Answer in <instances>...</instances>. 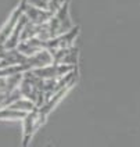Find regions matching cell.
<instances>
[{"label": "cell", "instance_id": "obj_1", "mask_svg": "<svg viewBox=\"0 0 140 147\" xmlns=\"http://www.w3.org/2000/svg\"><path fill=\"white\" fill-rule=\"evenodd\" d=\"M46 25H47V29H49L51 39L61 36L68 31H71L74 28V22L71 20V14H69V3H67L65 6H63L57 13H54Z\"/></svg>", "mask_w": 140, "mask_h": 147}, {"label": "cell", "instance_id": "obj_2", "mask_svg": "<svg viewBox=\"0 0 140 147\" xmlns=\"http://www.w3.org/2000/svg\"><path fill=\"white\" fill-rule=\"evenodd\" d=\"M44 121H46V118L39 113L38 108L32 113L26 114V117L22 119V146L26 147L29 144L33 135L39 129V126L44 123Z\"/></svg>", "mask_w": 140, "mask_h": 147}, {"label": "cell", "instance_id": "obj_3", "mask_svg": "<svg viewBox=\"0 0 140 147\" xmlns=\"http://www.w3.org/2000/svg\"><path fill=\"white\" fill-rule=\"evenodd\" d=\"M24 4H25V0H20V4L13 10V13L10 14L7 21L1 25V28H0V46L6 45V42L8 40L10 35L13 33L14 28H15L17 22L20 21L21 17L24 16Z\"/></svg>", "mask_w": 140, "mask_h": 147}, {"label": "cell", "instance_id": "obj_4", "mask_svg": "<svg viewBox=\"0 0 140 147\" xmlns=\"http://www.w3.org/2000/svg\"><path fill=\"white\" fill-rule=\"evenodd\" d=\"M79 35V26H74L71 31L67 33L53 38L50 40L44 42V47L47 50H54V49H67V47H72L75 45V39Z\"/></svg>", "mask_w": 140, "mask_h": 147}, {"label": "cell", "instance_id": "obj_5", "mask_svg": "<svg viewBox=\"0 0 140 147\" xmlns=\"http://www.w3.org/2000/svg\"><path fill=\"white\" fill-rule=\"evenodd\" d=\"M51 64H54L51 51L47 49H43L40 51H38L36 54L28 57L26 63L24 64V68H25V72H26V71H35V69L51 65Z\"/></svg>", "mask_w": 140, "mask_h": 147}, {"label": "cell", "instance_id": "obj_6", "mask_svg": "<svg viewBox=\"0 0 140 147\" xmlns=\"http://www.w3.org/2000/svg\"><path fill=\"white\" fill-rule=\"evenodd\" d=\"M24 16L28 18L29 22L36 25H43L46 22H49L50 18L53 17V13H50L49 10H44V8H39L35 7L32 4H29L28 0H25L24 4Z\"/></svg>", "mask_w": 140, "mask_h": 147}, {"label": "cell", "instance_id": "obj_7", "mask_svg": "<svg viewBox=\"0 0 140 147\" xmlns=\"http://www.w3.org/2000/svg\"><path fill=\"white\" fill-rule=\"evenodd\" d=\"M54 60V64H64V65L75 67L78 63V49L76 47H67V49H54L50 50Z\"/></svg>", "mask_w": 140, "mask_h": 147}, {"label": "cell", "instance_id": "obj_8", "mask_svg": "<svg viewBox=\"0 0 140 147\" xmlns=\"http://www.w3.org/2000/svg\"><path fill=\"white\" fill-rule=\"evenodd\" d=\"M17 49L20 50L24 56L31 57V56L36 54L38 51L46 49V47H44V42L40 40V39L36 36V38H32V39H28V40H22L18 45Z\"/></svg>", "mask_w": 140, "mask_h": 147}, {"label": "cell", "instance_id": "obj_9", "mask_svg": "<svg viewBox=\"0 0 140 147\" xmlns=\"http://www.w3.org/2000/svg\"><path fill=\"white\" fill-rule=\"evenodd\" d=\"M28 22H29V21H28V18H26L25 16H22L21 18H20V21L17 22L13 33L10 35L8 40L6 42V45H4L6 50H11V49H17V47H18V45L21 43V35H22V31H24L25 25L28 24Z\"/></svg>", "mask_w": 140, "mask_h": 147}, {"label": "cell", "instance_id": "obj_10", "mask_svg": "<svg viewBox=\"0 0 140 147\" xmlns=\"http://www.w3.org/2000/svg\"><path fill=\"white\" fill-rule=\"evenodd\" d=\"M26 114L21 113L18 110H14L11 107H1L0 108V121H22Z\"/></svg>", "mask_w": 140, "mask_h": 147}, {"label": "cell", "instance_id": "obj_11", "mask_svg": "<svg viewBox=\"0 0 140 147\" xmlns=\"http://www.w3.org/2000/svg\"><path fill=\"white\" fill-rule=\"evenodd\" d=\"M39 29H40V25L28 22V24L25 25L24 31H22V35H21V42L28 40V39H32V38H36V36H38V33H39Z\"/></svg>", "mask_w": 140, "mask_h": 147}, {"label": "cell", "instance_id": "obj_12", "mask_svg": "<svg viewBox=\"0 0 140 147\" xmlns=\"http://www.w3.org/2000/svg\"><path fill=\"white\" fill-rule=\"evenodd\" d=\"M67 3H69V0H50L47 10H49L50 13H53V14H54V13H57L63 6H65Z\"/></svg>", "mask_w": 140, "mask_h": 147}, {"label": "cell", "instance_id": "obj_13", "mask_svg": "<svg viewBox=\"0 0 140 147\" xmlns=\"http://www.w3.org/2000/svg\"><path fill=\"white\" fill-rule=\"evenodd\" d=\"M28 1H29V4H32V6H35V7H39V8H44V10H47L50 0H28Z\"/></svg>", "mask_w": 140, "mask_h": 147}]
</instances>
